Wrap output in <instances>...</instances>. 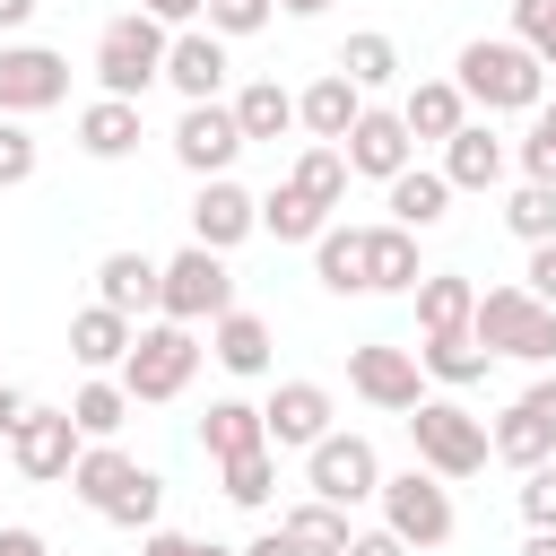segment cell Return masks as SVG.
Returning <instances> with one entry per match:
<instances>
[{
  "label": "cell",
  "instance_id": "47",
  "mask_svg": "<svg viewBox=\"0 0 556 556\" xmlns=\"http://www.w3.org/2000/svg\"><path fill=\"white\" fill-rule=\"evenodd\" d=\"M139 556H200V539H182V530H139Z\"/></svg>",
  "mask_w": 556,
  "mask_h": 556
},
{
  "label": "cell",
  "instance_id": "22",
  "mask_svg": "<svg viewBox=\"0 0 556 556\" xmlns=\"http://www.w3.org/2000/svg\"><path fill=\"white\" fill-rule=\"evenodd\" d=\"M382 208H391V226H408V235L443 226V217H452V182H443V165H408V174H391V182H382Z\"/></svg>",
  "mask_w": 556,
  "mask_h": 556
},
{
  "label": "cell",
  "instance_id": "37",
  "mask_svg": "<svg viewBox=\"0 0 556 556\" xmlns=\"http://www.w3.org/2000/svg\"><path fill=\"white\" fill-rule=\"evenodd\" d=\"M287 182L304 191V200H321V208H339L348 200V148H330V139H313L295 165H287Z\"/></svg>",
  "mask_w": 556,
  "mask_h": 556
},
{
  "label": "cell",
  "instance_id": "56",
  "mask_svg": "<svg viewBox=\"0 0 556 556\" xmlns=\"http://www.w3.org/2000/svg\"><path fill=\"white\" fill-rule=\"evenodd\" d=\"M0 443H9V434H0Z\"/></svg>",
  "mask_w": 556,
  "mask_h": 556
},
{
  "label": "cell",
  "instance_id": "49",
  "mask_svg": "<svg viewBox=\"0 0 556 556\" xmlns=\"http://www.w3.org/2000/svg\"><path fill=\"white\" fill-rule=\"evenodd\" d=\"M26 417H35V400H26V391H17V382H0V434H17V426H26Z\"/></svg>",
  "mask_w": 556,
  "mask_h": 556
},
{
  "label": "cell",
  "instance_id": "17",
  "mask_svg": "<svg viewBox=\"0 0 556 556\" xmlns=\"http://www.w3.org/2000/svg\"><path fill=\"white\" fill-rule=\"evenodd\" d=\"M243 235H261V200H252L235 174H208V182H200V200H191V243L235 252Z\"/></svg>",
  "mask_w": 556,
  "mask_h": 556
},
{
  "label": "cell",
  "instance_id": "7",
  "mask_svg": "<svg viewBox=\"0 0 556 556\" xmlns=\"http://www.w3.org/2000/svg\"><path fill=\"white\" fill-rule=\"evenodd\" d=\"M382 530H400L408 547H443L452 530H460V513H452V478H434L426 460H408L400 478H382Z\"/></svg>",
  "mask_w": 556,
  "mask_h": 556
},
{
  "label": "cell",
  "instance_id": "8",
  "mask_svg": "<svg viewBox=\"0 0 556 556\" xmlns=\"http://www.w3.org/2000/svg\"><path fill=\"white\" fill-rule=\"evenodd\" d=\"M304 495H330V504H348V513L374 504V495H382V452H374L365 434H339V426H330V434L304 452Z\"/></svg>",
  "mask_w": 556,
  "mask_h": 556
},
{
  "label": "cell",
  "instance_id": "44",
  "mask_svg": "<svg viewBox=\"0 0 556 556\" xmlns=\"http://www.w3.org/2000/svg\"><path fill=\"white\" fill-rule=\"evenodd\" d=\"M513 35L556 70V0H513Z\"/></svg>",
  "mask_w": 556,
  "mask_h": 556
},
{
  "label": "cell",
  "instance_id": "14",
  "mask_svg": "<svg viewBox=\"0 0 556 556\" xmlns=\"http://www.w3.org/2000/svg\"><path fill=\"white\" fill-rule=\"evenodd\" d=\"M226 35L217 26H174V43H165V87L182 96V104H208V96H226Z\"/></svg>",
  "mask_w": 556,
  "mask_h": 556
},
{
  "label": "cell",
  "instance_id": "10",
  "mask_svg": "<svg viewBox=\"0 0 556 556\" xmlns=\"http://www.w3.org/2000/svg\"><path fill=\"white\" fill-rule=\"evenodd\" d=\"M252 139H243V122H235V104L226 96H208V104H182V122H174V165L182 174H226L235 156H243Z\"/></svg>",
  "mask_w": 556,
  "mask_h": 556
},
{
  "label": "cell",
  "instance_id": "18",
  "mask_svg": "<svg viewBox=\"0 0 556 556\" xmlns=\"http://www.w3.org/2000/svg\"><path fill=\"white\" fill-rule=\"evenodd\" d=\"M208 356H217L226 374H243V382H252V374H269V356H278V330H269L252 304H226V313L208 321Z\"/></svg>",
  "mask_w": 556,
  "mask_h": 556
},
{
  "label": "cell",
  "instance_id": "42",
  "mask_svg": "<svg viewBox=\"0 0 556 556\" xmlns=\"http://www.w3.org/2000/svg\"><path fill=\"white\" fill-rule=\"evenodd\" d=\"M269 17H278V0H208V9H200V26H217L226 43H243V35H261Z\"/></svg>",
  "mask_w": 556,
  "mask_h": 556
},
{
  "label": "cell",
  "instance_id": "4",
  "mask_svg": "<svg viewBox=\"0 0 556 556\" xmlns=\"http://www.w3.org/2000/svg\"><path fill=\"white\" fill-rule=\"evenodd\" d=\"M165 43H174V26H165V17H148V9L104 17V35H96V87L139 104V96L165 78Z\"/></svg>",
  "mask_w": 556,
  "mask_h": 556
},
{
  "label": "cell",
  "instance_id": "29",
  "mask_svg": "<svg viewBox=\"0 0 556 556\" xmlns=\"http://www.w3.org/2000/svg\"><path fill=\"white\" fill-rule=\"evenodd\" d=\"M278 530H287L304 556H348V539H356L348 504H330V495H304V504H287V513H278Z\"/></svg>",
  "mask_w": 556,
  "mask_h": 556
},
{
  "label": "cell",
  "instance_id": "15",
  "mask_svg": "<svg viewBox=\"0 0 556 556\" xmlns=\"http://www.w3.org/2000/svg\"><path fill=\"white\" fill-rule=\"evenodd\" d=\"M261 426H269V452H313L330 434V391L313 374H295V382H278L261 400Z\"/></svg>",
  "mask_w": 556,
  "mask_h": 556
},
{
  "label": "cell",
  "instance_id": "19",
  "mask_svg": "<svg viewBox=\"0 0 556 556\" xmlns=\"http://www.w3.org/2000/svg\"><path fill=\"white\" fill-rule=\"evenodd\" d=\"M356 113H365V87H356L348 70H321V78L295 96V130H313V139H330V148L356 130Z\"/></svg>",
  "mask_w": 556,
  "mask_h": 556
},
{
  "label": "cell",
  "instance_id": "5",
  "mask_svg": "<svg viewBox=\"0 0 556 556\" xmlns=\"http://www.w3.org/2000/svg\"><path fill=\"white\" fill-rule=\"evenodd\" d=\"M495 356H521V365H556V304H539L521 278L513 287H478V321H469Z\"/></svg>",
  "mask_w": 556,
  "mask_h": 556
},
{
  "label": "cell",
  "instance_id": "24",
  "mask_svg": "<svg viewBox=\"0 0 556 556\" xmlns=\"http://www.w3.org/2000/svg\"><path fill=\"white\" fill-rule=\"evenodd\" d=\"M443 182H452V191H495V182H504V139H495L486 122H460V130L443 139Z\"/></svg>",
  "mask_w": 556,
  "mask_h": 556
},
{
  "label": "cell",
  "instance_id": "45",
  "mask_svg": "<svg viewBox=\"0 0 556 556\" xmlns=\"http://www.w3.org/2000/svg\"><path fill=\"white\" fill-rule=\"evenodd\" d=\"M521 521H530V530H556V460L521 469Z\"/></svg>",
  "mask_w": 556,
  "mask_h": 556
},
{
  "label": "cell",
  "instance_id": "3",
  "mask_svg": "<svg viewBox=\"0 0 556 556\" xmlns=\"http://www.w3.org/2000/svg\"><path fill=\"white\" fill-rule=\"evenodd\" d=\"M408 443H417V460H426L434 478H452V486H460V478H478V469L495 460V434H486V417H469L452 391H443V400L426 391V400L408 408Z\"/></svg>",
  "mask_w": 556,
  "mask_h": 556
},
{
  "label": "cell",
  "instance_id": "46",
  "mask_svg": "<svg viewBox=\"0 0 556 556\" xmlns=\"http://www.w3.org/2000/svg\"><path fill=\"white\" fill-rule=\"evenodd\" d=\"M521 287H530L539 304H556V235H547V243H530V269H521Z\"/></svg>",
  "mask_w": 556,
  "mask_h": 556
},
{
  "label": "cell",
  "instance_id": "55",
  "mask_svg": "<svg viewBox=\"0 0 556 556\" xmlns=\"http://www.w3.org/2000/svg\"><path fill=\"white\" fill-rule=\"evenodd\" d=\"M278 9H287V17H321L330 0H278Z\"/></svg>",
  "mask_w": 556,
  "mask_h": 556
},
{
  "label": "cell",
  "instance_id": "33",
  "mask_svg": "<svg viewBox=\"0 0 556 556\" xmlns=\"http://www.w3.org/2000/svg\"><path fill=\"white\" fill-rule=\"evenodd\" d=\"M226 104H235L243 139H287V130H295V96H287L278 78H243V87H235Z\"/></svg>",
  "mask_w": 556,
  "mask_h": 556
},
{
  "label": "cell",
  "instance_id": "53",
  "mask_svg": "<svg viewBox=\"0 0 556 556\" xmlns=\"http://www.w3.org/2000/svg\"><path fill=\"white\" fill-rule=\"evenodd\" d=\"M26 17H35V0H0V35H17Z\"/></svg>",
  "mask_w": 556,
  "mask_h": 556
},
{
  "label": "cell",
  "instance_id": "32",
  "mask_svg": "<svg viewBox=\"0 0 556 556\" xmlns=\"http://www.w3.org/2000/svg\"><path fill=\"white\" fill-rule=\"evenodd\" d=\"M130 478H139V460H130L122 443H87V452H78V469H70V495H78L87 513H104Z\"/></svg>",
  "mask_w": 556,
  "mask_h": 556
},
{
  "label": "cell",
  "instance_id": "16",
  "mask_svg": "<svg viewBox=\"0 0 556 556\" xmlns=\"http://www.w3.org/2000/svg\"><path fill=\"white\" fill-rule=\"evenodd\" d=\"M339 148H348V174H365V182H391V174H408V165H417L408 122H400V113H382V104H365V113H356V130H348Z\"/></svg>",
  "mask_w": 556,
  "mask_h": 556
},
{
  "label": "cell",
  "instance_id": "54",
  "mask_svg": "<svg viewBox=\"0 0 556 556\" xmlns=\"http://www.w3.org/2000/svg\"><path fill=\"white\" fill-rule=\"evenodd\" d=\"M521 556H556V530H530V539H521Z\"/></svg>",
  "mask_w": 556,
  "mask_h": 556
},
{
  "label": "cell",
  "instance_id": "12",
  "mask_svg": "<svg viewBox=\"0 0 556 556\" xmlns=\"http://www.w3.org/2000/svg\"><path fill=\"white\" fill-rule=\"evenodd\" d=\"M70 96V52L52 43H0V113H52Z\"/></svg>",
  "mask_w": 556,
  "mask_h": 556
},
{
  "label": "cell",
  "instance_id": "50",
  "mask_svg": "<svg viewBox=\"0 0 556 556\" xmlns=\"http://www.w3.org/2000/svg\"><path fill=\"white\" fill-rule=\"evenodd\" d=\"M139 9H148V17H165V26H200V9H208V0H139Z\"/></svg>",
  "mask_w": 556,
  "mask_h": 556
},
{
  "label": "cell",
  "instance_id": "11",
  "mask_svg": "<svg viewBox=\"0 0 556 556\" xmlns=\"http://www.w3.org/2000/svg\"><path fill=\"white\" fill-rule=\"evenodd\" d=\"M78 452H87L78 417H70V408H43V400H35V417L9 434V460H17V478H35V486H61V478L78 469Z\"/></svg>",
  "mask_w": 556,
  "mask_h": 556
},
{
  "label": "cell",
  "instance_id": "40",
  "mask_svg": "<svg viewBox=\"0 0 556 556\" xmlns=\"http://www.w3.org/2000/svg\"><path fill=\"white\" fill-rule=\"evenodd\" d=\"M504 226H513L521 243H547V235H556V182H521V191L504 200Z\"/></svg>",
  "mask_w": 556,
  "mask_h": 556
},
{
  "label": "cell",
  "instance_id": "34",
  "mask_svg": "<svg viewBox=\"0 0 556 556\" xmlns=\"http://www.w3.org/2000/svg\"><path fill=\"white\" fill-rule=\"evenodd\" d=\"M321 226H330V208L304 200L295 182H269V191H261V235H278V243H321Z\"/></svg>",
  "mask_w": 556,
  "mask_h": 556
},
{
  "label": "cell",
  "instance_id": "23",
  "mask_svg": "<svg viewBox=\"0 0 556 556\" xmlns=\"http://www.w3.org/2000/svg\"><path fill=\"white\" fill-rule=\"evenodd\" d=\"M139 139H148V130H139V104H130V96H96V104H78V148H87L96 165H122Z\"/></svg>",
  "mask_w": 556,
  "mask_h": 556
},
{
  "label": "cell",
  "instance_id": "31",
  "mask_svg": "<svg viewBox=\"0 0 556 556\" xmlns=\"http://www.w3.org/2000/svg\"><path fill=\"white\" fill-rule=\"evenodd\" d=\"M252 443H269V426H261L252 400H208V408H200V452H208V460H235V452H252Z\"/></svg>",
  "mask_w": 556,
  "mask_h": 556
},
{
  "label": "cell",
  "instance_id": "25",
  "mask_svg": "<svg viewBox=\"0 0 556 556\" xmlns=\"http://www.w3.org/2000/svg\"><path fill=\"white\" fill-rule=\"evenodd\" d=\"M156 278H165V261H148V252H104L96 261V304H113V313H156Z\"/></svg>",
  "mask_w": 556,
  "mask_h": 556
},
{
  "label": "cell",
  "instance_id": "20",
  "mask_svg": "<svg viewBox=\"0 0 556 556\" xmlns=\"http://www.w3.org/2000/svg\"><path fill=\"white\" fill-rule=\"evenodd\" d=\"M426 261H417V235L408 226H365V295H417Z\"/></svg>",
  "mask_w": 556,
  "mask_h": 556
},
{
  "label": "cell",
  "instance_id": "21",
  "mask_svg": "<svg viewBox=\"0 0 556 556\" xmlns=\"http://www.w3.org/2000/svg\"><path fill=\"white\" fill-rule=\"evenodd\" d=\"M130 339H139V321L113 313V304H78V313H70V356H78L87 374H122Z\"/></svg>",
  "mask_w": 556,
  "mask_h": 556
},
{
  "label": "cell",
  "instance_id": "43",
  "mask_svg": "<svg viewBox=\"0 0 556 556\" xmlns=\"http://www.w3.org/2000/svg\"><path fill=\"white\" fill-rule=\"evenodd\" d=\"M521 182H556V96L530 113V139H521Z\"/></svg>",
  "mask_w": 556,
  "mask_h": 556
},
{
  "label": "cell",
  "instance_id": "2",
  "mask_svg": "<svg viewBox=\"0 0 556 556\" xmlns=\"http://www.w3.org/2000/svg\"><path fill=\"white\" fill-rule=\"evenodd\" d=\"M200 330L191 321H139V339H130V356H122V391L139 400V408H165V400H182L191 391V374H200Z\"/></svg>",
  "mask_w": 556,
  "mask_h": 556
},
{
  "label": "cell",
  "instance_id": "9",
  "mask_svg": "<svg viewBox=\"0 0 556 556\" xmlns=\"http://www.w3.org/2000/svg\"><path fill=\"white\" fill-rule=\"evenodd\" d=\"M348 391L374 400V408H391V417H408V408L426 400V365H417V348L365 339V348H348Z\"/></svg>",
  "mask_w": 556,
  "mask_h": 556
},
{
  "label": "cell",
  "instance_id": "36",
  "mask_svg": "<svg viewBox=\"0 0 556 556\" xmlns=\"http://www.w3.org/2000/svg\"><path fill=\"white\" fill-rule=\"evenodd\" d=\"M330 70H348V78L374 96V87H391V78H400V43H391L382 26H356V35L339 43V61H330Z\"/></svg>",
  "mask_w": 556,
  "mask_h": 556
},
{
  "label": "cell",
  "instance_id": "6",
  "mask_svg": "<svg viewBox=\"0 0 556 556\" xmlns=\"http://www.w3.org/2000/svg\"><path fill=\"white\" fill-rule=\"evenodd\" d=\"M226 304H235V269H226V252H208V243H182V252L165 261V278H156V313H165V321H191V330H208Z\"/></svg>",
  "mask_w": 556,
  "mask_h": 556
},
{
  "label": "cell",
  "instance_id": "51",
  "mask_svg": "<svg viewBox=\"0 0 556 556\" xmlns=\"http://www.w3.org/2000/svg\"><path fill=\"white\" fill-rule=\"evenodd\" d=\"M0 556H52V547H43V530H26V521H9V530H0Z\"/></svg>",
  "mask_w": 556,
  "mask_h": 556
},
{
  "label": "cell",
  "instance_id": "38",
  "mask_svg": "<svg viewBox=\"0 0 556 556\" xmlns=\"http://www.w3.org/2000/svg\"><path fill=\"white\" fill-rule=\"evenodd\" d=\"M217 478H226V504H243V513H261V504L278 495V452H269V443H252V452H235V460H217Z\"/></svg>",
  "mask_w": 556,
  "mask_h": 556
},
{
  "label": "cell",
  "instance_id": "48",
  "mask_svg": "<svg viewBox=\"0 0 556 556\" xmlns=\"http://www.w3.org/2000/svg\"><path fill=\"white\" fill-rule=\"evenodd\" d=\"M348 556H408V539H400V530H356Z\"/></svg>",
  "mask_w": 556,
  "mask_h": 556
},
{
  "label": "cell",
  "instance_id": "35",
  "mask_svg": "<svg viewBox=\"0 0 556 556\" xmlns=\"http://www.w3.org/2000/svg\"><path fill=\"white\" fill-rule=\"evenodd\" d=\"M313 278H321L330 295H365V226H321Z\"/></svg>",
  "mask_w": 556,
  "mask_h": 556
},
{
  "label": "cell",
  "instance_id": "39",
  "mask_svg": "<svg viewBox=\"0 0 556 556\" xmlns=\"http://www.w3.org/2000/svg\"><path fill=\"white\" fill-rule=\"evenodd\" d=\"M156 513H165V478H156V469H139V478L104 504V521H113V530H156Z\"/></svg>",
  "mask_w": 556,
  "mask_h": 556
},
{
  "label": "cell",
  "instance_id": "1",
  "mask_svg": "<svg viewBox=\"0 0 556 556\" xmlns=\"http://www.w3.org/2000/svg\"><path fill=\"white\" fill-rule=\"evenodd\" d=\"M460 96L486 104V113H539L547 104V61L521 43V35H469L460 61H452Z\"/></svg>",
  "mask_w": 556,
  "mask_h": 556
},
{
  "label": "cell",
  "instance_id": "52",
  "mask_svg": "<svg viewBox=\"0 0 556 556\" xmlns=\"http://www.w3.org/2000/svg\"><path fill=\"white\" fill-rule=\"evenodd\" d=\"M243 556H304V547H295V539H287V530H261V539H252V547H243Z\"/></svg>",
  "mask_w": 556,
  "mask_h": 556
},
{
  "label": "cell",
  "instance_id": "30",
  "mask_svg": "<svg viewBox=\"0 0 556 556\" xmlns=\"http://www.w3.org/2000/svg\"><path fill=\"white\" fill-rule=\"evenodd\" d=\"M130 408H139V400L122 391V374H87V382L70 391V417H78V434H87V443H113V434L130 426Z\"/></svg>",
  "mask_w": 556,
  "mask_h": 556
},
{
  "label": "cell",
  "instance_id": "27",
  "mask_svg": "<svg viewBox=\"0 0 556 556\" xmlns=\"http://www.w3.org/2000/svg\"><path fill=\"white\" fill-rule=\"evenodd\" d=\"M469 321H478V278H460V269H426V278H417V330L443 339V330H469Z\"/></svg>",
  "mask_w": 556,
  "mask_h": 556
},
{
  "label": "cell",
  "instance_id": "26",
  "mask_svg": "<svg viewBox=\"0 0 556 556\" xmlns=\"http://www.w3.org/2000/svg\"><path fill=\"white\" fill-rule=\"evenodd\" d=\"M400 122H408V139H452L460 122H469V96H460V78H417L408 96H400Z\"/></svg>",
  "mask_w": 556,
  "mask_h": 556
},
{
  "label": "cell",
  "instance_id": "41",
  "mask_svg": "<svg viewBox=\"0 0 556 556\" xmlns=\"http://www.w3.org/2000/svg\"><path fill=\"white\" fill-rule=\"evenodd\" d=\"M35 165H43V148H35V130H26L17 113H0V191H17V182H35Z\"/></svg>",
  "mask_w": 556,
  "mask_h": 556
},
{
  "label": "cell",
  "instance_id": "13",
  "mask_svg": "<svg viewBox=\"0 0 556 556\" xmlns=\"http://www.w3.org/2000/svg\"><path fill=\"white\" fill-rule=\"evenodd\" d=\"M495 460H513V469H539V460H556V374H539L495 426Z\"/></svg>",
  "mask_w": 556,
  "mask_h": 556
},
{
  "label": "cell",
  "instance_id": "28",
  "mask_svg": "<svg viewBox=\"0 0 556 556\" xmlns=\"http://www.w3.org/2000/svg\"><path fill=\"white\" fill-rule=\"evenodd\" d=\"M417 365H426V382H443V391H469V382H486L495 348H486L478 330H443V339H426V348H417Z\"/></svg>",
  "mask_w": 556,
  "mask_h": 556
}]
</instances>
